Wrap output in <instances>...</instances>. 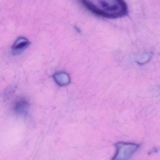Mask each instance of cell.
Returning <instances> with one entry per match:
<instances>
[{"instance_id":"obj_1","label":"cell","mask_w":160,"mask_h":160,"mask_svg":"<svg viewBox=\"0 0 160 160\" xmlns=\"http://www.w3.org/2000/svg\"><path fill=\"white\" fill-rule=\"evenodd\" d=\"M92 13L106 18H117L126 16L128 6L124 0H79Z\"/></svg>"},{"instance_id":"obj_3","label":"cell","mask_w":160,"mask_h":160,"mask_svg":"<svg viewBox=\"0 0 160 160\" xmlns=\"http://www.w3.org/2000/svg\"><path fill=\"white\" fill-rule=\"evenodd\" d=\"M29 41L24 37L19 38L16 39L12 47V51L14 54H19L24 51L29 45Z\"/></svg>"},{"instance_id":"obj_4","label":"cell","mask_w":160,"mask_h":160,"mask_svg":"<svg viewBox=\"0 0 160 160\" xmlns=\"http://www.w3.org/2000/svg\"><path fill=\"white\" fill-rule=\"evenodd\" d=\"M54 81L59 86H65L69 82V77L68 74L64 72H59L54 74Z\"/></svg>"},{"instance_id":"obj_2","label":"cell","mask_w":160,"mask_h":160,"mask_svg":"<svg viewBox=\"0 0 160 160\" xmlns=\"http://www.w3.org/2000/svg\"><path fill=\"white\" fill-rule=\"evenodd\" d=\"M29 108V104L25 98H20L17 100L13 106L14 112L20 115H24L27 113Z\"/></svg>"}]
</instances>
